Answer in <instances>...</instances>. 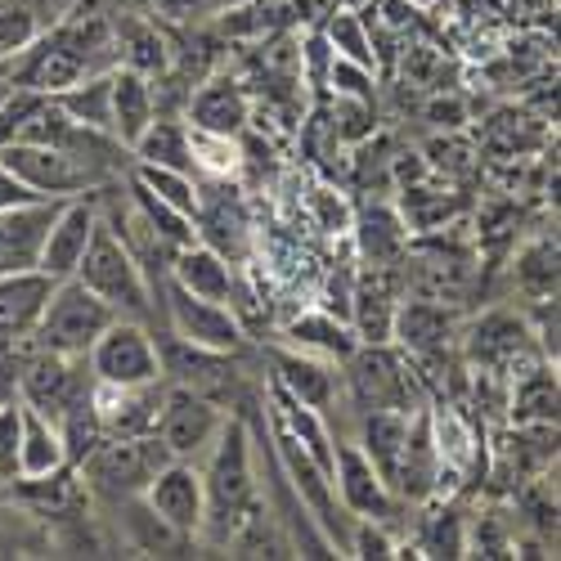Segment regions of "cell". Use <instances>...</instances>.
Here are the masks:
<instances>
[{"instance_id": "44dd1931", "label": "cell", "mask_w": 561, "mask_h": 561, "mask_svg": "<svg viewBox=\"0 0 561 561\" xmlns=\"http://www.w3.org/2000/svg\"><path fill=\"white\" fill-rule=\"evenodd\" d=\"M351 333L359 346H387L396 323V297L387 293L382 278H359L351 288Z\"/></svg>"}, {"instance_id": "60d3db41", "label": "cell", "mask_w": 561, "mask_h": 561, "mask_svg": "<svg viewBox=\"0 0 561 561\" xmlns=\"http://www.w3.org/2000/svg\"><path fill=\"white\" fill-rule=\"evenodd\" d=\"M229 5H243V0H229Z\"/></svg>"}, {"instance_id": "d6a6232c", "label": "cell", "mask_w": 561, "mask_h": 561, "mask_svg": "<svg viewBox=\"0 0 561 561\" xmlns=\"http://www.w3.org/2000/svg\"><path fill=\"white\" fill-rule=\"evenodd\" d=\"M329 45H333V55H342L359 68H373V41H368V32L355 14H337L329 23Z\"/></svg>"}, {"instance_id": "4fadbf2b", "label": "cell", "mask_w": 561, "mask_h": 561, "mask_svg": "<svg viewBox=\"0 0 561 561\" xmlns=\"http://www.w3.org/2000/svg\"><path fill=\"white\" fill-rule=\"evenodd\" d=\"M167 391L162 382H145V387H90V404L104 436H149L158 427V409H162Z\"/></svg>"}, {"instance_id": "4dcf8cb0", "label": "cell", "mask_w": 561, "mask_h": 561, "mask_svg": "<svg viewBox=\"0 0 561 561\" xmlns=\"http://www.w3.org/2000/svg\"><path fill=\"white\" fill-rule=\"evenodd\" d=\"M512 413L517 423H548L557 417V373H526L517 396H512Z\"/></svg>"}, {"instance_id": "7c38bea8", "label": "cell", "mask_w": 561, "mask_h": 561, "mask_svg": "<svg viewBox=\"0 0 561 561\" xmlns=\"http://www.w3.org/2000/svg\"><path fill=\"white\" fill-rule=\"evenodd\" d=\"M95 220H100V211H95V203H90L85 194L64 198V207H59L50 233H45V243H41L36 270L50 274L55 284H59V278H72L77 265H81V256H85L90 233H95Z\"/></svg>"}, {"instance_id": "836d02e7", "label": "cell", "mask_w": 561, "mask_h": 561, "mask_svg": "<svg viewBox=\"0 0 561 561\" xmlns=\"http://www.w3.org/2000/svg\"><path fill=\"white\" fill-rule=\"evenodd\" d=\"M19 440H23V400L0 404V477H19Z\"/></svg>"}, {"instance_id": "ba28073f", "label": "cell", "mask_w": 561, "mask_h": 561, "mask_svg": "<svg viewBox=\"0 0 561 561\" xmlns=\"http://www.w3.org/2000/svg\"><path fill=\"white\" fill-rule=\"evenodd\" d=\"M220 427H225V413H220L216 400H207V396H198L190 387H175V391H167V400L158 409L153 436L167 445L171 458L194 462L198 454L211 449V440L220 436Z\"/></svg>"}, {"instance_id": "3957f363", "label": "cell", "mask_w": 561, "mask_h": 561, "mask_svg": "<svg viewBox=\"0 0 561 561\" xmlns=\"http://www.w3.org/2000/svg\"><path fill=\"white\" fill-rule=\"evenodd\" d=\"M113 319L117 314L90 288H81L77 278H59L50 301H45V310H41V323H36L32 342L41 351H55V355H68V359H85V351L95 346V337L108 329Z\"/></svg>"}, {"instance_id": "7a4b0ae2", "label": "cell", "mask_w": 561, "mask_h": 561, "mask_svg": "<svg viewBox=\"0 0 561 561\" xmlns=\"http://www.w3.org/2000/svg\"><path fill=\"white\" fill-rule=\"evenodd\" d=\"M0 167L14 180H23L36 198H77L100 190L108 171L72 149H50V145H27V139H5L0 145Z\"/></svg>"}, {"instance_id": "603a6c76", "label": "cell", "mask_w": 561, "mask_h": 561, "mask_svg": "<svg viewBox=\"0 0 561 561\" xmlns=\"http://www.w3.org/2000/svg\"><path fill=\"white\" fill-rule=\"evenodd\" d=\"M288 342L306 355H329V359H351V351L359 346L355 333H351V323L329 314V310H310L301 319L288 323Z\"/></svg>"}, {"instance_id": "ac0fdd59", "label": "cell", "mask_w": 561, "mask_h": 561, "mask_svg": "<svg viewBox=\"0 0 561 561\" xmlns=\"http://www.w3.org/2000/svg\"><path fill=\"white\" fill-rule=\"evenodd\" d=\"M153 85L145 72L117 68L113 72V139L122 149H135V139L149 130L153 122Z\"/></svg>"}, {"instance_id": "5b68a950", "label": "cell", "mask_w": 561, "mask_h": 561, "mask_svg": "<svg viewBox=\"0 0 561 561\" xmlns=\"http://www.w3.org/2000/svg\"><path fill=\"white\" fill-rule=\"evenodd\" d=\"M203 490H207V522L216 530H229L233 522H243V512L252 507V494H256L252 445H248L243 423H229V417H225L220 436L211 440V462L203 472Z\"/></svg>"}, {"instance_id": "30bf717a", "label": "cell", "mask_w": 561, "mask_h": 561, "mask_svg": "<svg viewBox=\"0 0 561 561\" xmlns=\"http://www.w3.org/2000/svg\"><path fill=\"white\" fill-rule=\"evenodd\" d=\"M90 391V382L77 373V359L68 355H55V351H32L23 359V373H19V400L32 404L36 413H45L50 423H59V413L81 400Z\"/></svg>"}, {"instance_id": "4316f807", "label": "cell", "mask_w": 561, "mask_h": 561, "mask_svg": "<svg viewBox=\"0 0 561 561\" xmlns=\"http://www.w3.org/2000/svg\"><path fill=\"white\" fill-rule=\"evenodd\" d=\"M355 239H359V252L368 261H391V256L404 252L409 229L391 207H364L359 220H355Z\"/></svg>"}, {"instance_id": "277c9868", "label": "cell", "mask_w": 561, "mask_h": 561, "mask_svg": "<svg viewBox=\"0 0 561 561\" xmlns=\"http://www.w3.org/2000/svg\"><path fill=\"white\" fill-rule=\"evenodd\" d=\"M171 454L167 445L149 436H104L77 467L81 477L108 499H139L145 485L158 477V467H167Z\"/></svg>"}, {"instance_id": "5bb4252c", "label": "cell", "mask_w": 561, "mask_h": 561, "mask_svg": "<svg viewBox=\"0 0 561 561\" xmlns=\"http://www.w3.org/2000/svg\"><path fill=\"white\" fill-rule=\"evenodd\" d=\"M333 494H342V507L355 512L364 522H382L391 517V490L378 477V467L368 462L359 445H337L333 454Z\"/></svg>"}, {"instance_id": "ab89813d", "label": "cell", "mask_w": 561, "mask_h": 561, "mask_svg": "<svg viewBox=\"0 0 561 561\" xmlns=\"http://www.w3.org/2000/svg\"><path fill=\"white\" fill-rule=\"evenodd\" d=\"M36 194L27 190V184L23 180H14L5 167H0V207H14V203H32Z\"/></svg>"}, {"instance_id": "8fae6325", "label": "cell", "mask_w": 561, "mask_h": 561, "mask_svg": "<svg viewBox=\"0 0 561 561\" xmlns=\"http://www.w3.org/2000/svg\"><path fill=\"white\" fill-rule=\"evenodd\" d=\"M59 207H64V198H32V203L0 207V274L36 270L41 243H45V233H50Z\"/></svg>"}, {"instance_id": "e0dca14e", "label": "cell", "mask_w": 561, "mask_h": 561, "mask_svg": "<svg viewBox=\"0 0 561 561\" xmlns=\"http://www.w3.org/2000/svg\"><path fill=\"white\" fill-rule=\"evenodd\" d=\"M171 284L194 293V297H207V301H229L233 297V270L211 243H184L171 256Z\"/></svg>"}, {"instance_id": "f35d334b", "label": "cell", "mask_w": 561, "mask_h": 561, "mask_svg": "<svg viewBox=\"0 0 561 561\" xmlns=\"http://www.w3.org/2000/svg\"><path fill=\"white\" fill-rule=\"evenodd\" d=\"M314 207H319V220H323V229H329V233H337V229L351 225V207L337 194H329V190L314 194Z\"/></svg>"}, {"instance_id": "e575fe53", "label": "cell", "mask_w": 561, "mask_h": 561, "mask_svg": "<svg viewBox=\"0 0 561 561\" xmlns=\"http://www.w3.org/2000/svg\"><path fill=\"white\" fill-rule=\"evenodd\" d=\"M329 85L337 90V100L373 104V68H359V64H351L342 55H333V64H329Z\"/></svg>"}, {"instance_id": "f1b7e54d", "label": "cell", "mask_w": 561, "mask_h": 561, "mask_svg": "<svg viewBox=\"0 0 561 561\" xmlns=\"http://www.w3.org/2000/svg\"><path fill=\"white\" fill-rule=\"evenodd\" d=\"M130 190H135V211L145 216V225L158 233L162 243H171V248H184V243H194V216H184V211H175L171 203H162L158 194H149L139 180H130Z\"/></svg>"}, {"instance_id": "8992f818", "label": "cell", "mask_w": 561, "mask_h": 561, "mask_svg": "<svg viewBox=\"0 0 561 561\" xmlns=\"http://www.w3.org/2000/svg\"><path fill=\"white\" fill-rule=\"evenodd\" d=\"M85 364H90V378L104 387L162 382V351L139 319H113L95 337V346L85 351Z\"/></svg>"}, {"instance_id": "9c48e42d", "label": "cell", "mask_w": 561, "mask_h": 561, "mask_svg": "<svg viewBox=\"0 0 561 561\" xmlns=\"http://www.w3.org/2000/svg\"><path fill=\"white\" fill-rule=\"evenodd\" d=\"M167 319H171V333L180 342L198 346V351L233 355L243 346V319L233 314V306L194 297V293H184L175 284H167Z\"/></svg>"}, {"instance_id": "52a82bcc", "label": "cell", "mask_w": 561, "mask_h": 561, "mask_svg": "<svg viewBox=\"0 0 561 561\" xmlns=\"http://www.w3.org/2000/svg\"><path fill=\"white\" fill-rule=\"evenodd\" d=\"M139 503H145L153 512V522H162L171 535L190 539L203 530L207 522V490H203V472L194 462L184 458H171L167 467H158V477L145 485V494H139Z\"/></svg>"}, {"instance_id": "d6986e66", "label": "cell", "mask_w": 561, "mask_h": 561, "mask_svg": "<svg viewBox=\"0 0 561 561\" xmlns=\"http://www.w3.org/2000/svg\"><path fill=\"white\" fill-rule=\"evenodd\" d=\"M68 467L59 427L32 404H23V440H19V477L23 481H50Z\"/></svg>"}, {"instance_id": "2e32d148", "label": "cell", "mask_w": 561, "mask_h": 561, "mask_svg": "<svg viewBox=\"0 0 561 561\" xmlns=\"http://www.w3.org/2000/svg\"><path fill=\"white\" fill-rule=\"evenodd\" d=\"M50 293H55V278L41 270L0 274V342H32Z\"/></svg>"}, {"instance_id": "cb8c5ba5", "label": "cell", "mask_w": 561, "mask_h": 561, "mask_svg": "<svg viewBox=\"0 0 561 561\" xmlns=\"http://www.w3.org/2000/svg\"><path fill=\"white\" fill-rule=\"evenodd\" d=\"M274 368H278V391H288L293 400H301V404H310V409H329V400H333V373L323 368L319 359H310L306 351H284V355H274Z\"/></svg>"}, {"instance_id": "d590c367", "label": "cell", "mask_w": 561, "mask_h": 561, "mask_svg": "<svg viewBox=\"0 0 561 561\" xmlns=\"http://www.w3.org/2000/svg\"><path fill=\"white\" fill-rule=\"evenodd\" d=\"M32 36H36L32 19L19 5H10V0H0V59H5V55H23L27 45H32Z\"/></svg>"}, {"instance_id": "6da1fadb", "label": "cell", "mask_w": 561, "mask_h": 561, "mask_svg": "<svg viewBox=\"0 0 561 561\" xmlns=\"http://www.w3.org/2000/svg\"><path fill=\"white\" fill-rule=\"evenodd\" d=\"M72 278L95 293L117 319H149V310H153L145 265L135 261V252L122 243V233L104 220H95V233H90L85 256Z\"/></svg>"}, {"instance_id": "d4e9b609", "label": "cell", "mask_w": 561, "mask_h": 561, "mask_svg": "<svg viewBox=\"0 0 561 561\" xmlns=\"http://www.w3.org/2000/svg\"><path fill=\"white\" fill-rule=\"evenodd\" d=\"M50 100L72 122L113 135V72L108 77H81V81H72L68 90H59V95H50Z\"/></svg>"}, {"instance_id": "f546056e", "label": "cell", "mask_w": 561, "mask_h": 561, "mask_svg": "<svg viewBox=\"0 0 561 561\" xmlns=\"http://www.w3.org/2000/svg\"><path fill=\"white\" fill-rule=\"evenodd\" d=\"M135 180L145 184L149 194H158L162 203H171L175 211H184V216H198V207H203V194H198L194 175H184V171H167V167L135 162Z\"/></svg>"}, {"instance_id": "ffe728a7", "label": "cell", "mask_w": 561, "mask_h": 561, "mask_svg": "<svg viewBox=\"0 0 561 561\" xmlns=\"http://www.w3.org/2000/svg\"><path fill=\"white\" fill-rule=\"evenodd\" d=\"M449 333H454V319H449V310L440 301H404V306H396L391 337H400V346L409 355H440Z\"/></svg>"}, {"instance_id": "1f68e13d", "label": "cell", "mask_w": 561, "mask_h": 561, "mask_svg": "<svg viewBox=\"0 0 561 561\" xmlns=\"http://www.w3.org/2000/svg\"><path fill=\"white\" fill-rule=\"evenodd\" d=\"M190 153H194V167H203L211 175L239 171V145H233V135H211V130L190 126Z\"/></svg>"}, {"instance_id": "83f0119b", "label": "cell", "mask_w": 561, "mask_h": 561, "mask_svg": "<svg viewBox=\"0 0 561 561\" xmlns=\"http://www.w3.org/2000/svg\"><path fill=\"white\" fill-rule=\"evenodd\" d=\"M522 346H526V323H517L512 314H490V319L477 323V333H472V359L485 364V368L517 359Z\"/></svg>"}, {"instance_id": "484cf974", "label": "cell", "mask_w": 561, "mask_h": 561, "mask_svg": "<svg viewBox=\"0 0 561 561\" xmlns=\"http://www.w3.org/2000/svg\"><path fill=\"white\" fill-rule=\"evenodd\" d=\"M135 162H149V167H167V171H184L194 175V153H190V126L180 122H149V130L135 139Z\"/></svg>"}, {"instance_id": "74e56055", "label": "cell", "mask_w": 561, "mask_h": 561, "mask_svg": "<svg viewBox=\"0 0 561 561\" xmlns=\"http://www.w3.org/2000/svg\"><path fill=\"white\" fill-rule=\"evenodd\" d=\"M126 68L145 72V77L162 72V68H167V50H162V41H158L153 32H139V36H135V55H130V64H126Z\"/></svg>"}, {"instance_id": "8d00e7d4", "label": "cell", "mask_w": 561, "mask_h": 561, "mask_svg": "<svg viewBox=\"0 0 561 561\" xmlns=\"http://www.w3.org/2000/svg\"><path fill=\"white\" fill-rule=\"evenodd\" d=\"M351 557H396V548H391V539L378 530V522H364L359 517V526L351 530V548H346Z\"/></svg>"}, {"instance_id": "7402d4cb", "label": "cell", "mask_w": 561, "mask_h": 561, "mask_svg": "<svg viewBox=\"0 0 561 561\" xmlns=\"http://www.w3.org/2000/svg\"><path fill=\"white\" fill-rule=\"evenodd\" d=\"M243 122H248V100L229 77L207 81L194 95V104H190V126L211 130V135H239Z\"/></svg>"}, {"instance_id": "9a60e30c", "label": "cell", "mask_w": 561, "mask_h": 561, "mask_svg": "<svg viewBox=\"0 0 561 561\" xmlns=\"http://www.w3.org/2000/svg\"><path fill=\"white\" fill-rule=\"evenodd\" d=\"M351 387L359 396V404L373 413V409H400L409 413V391H413V378L400 373V359L387 355L382 346H355L351 351Z\"/></svg>"}]
</instances>
